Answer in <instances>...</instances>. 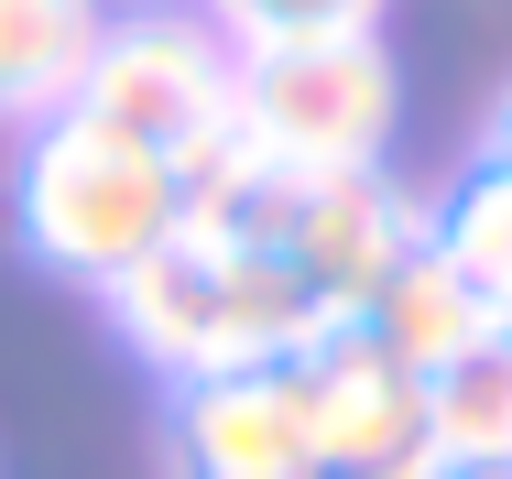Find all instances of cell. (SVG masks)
Segmentation results:
<instances>
[{
	"instance_id": "5bb4252c",
	"label": "cell",
	"mask_w": 512,
	"mask_h": 479,
	"mask_svg": "<svg viewBox=\"0 0 512 479\" xmlns=\"http://www.w3.org/2000/svg\"><path fill=\"white\" fill-rule=\"evenodd\" d=\"M99 11H109V0H99ZM120 11H175V0H120Z\"/></svg>"
},
{
	"instance_id": "ba28073f",
	"label": "cell",
	"mask_w": 512,
	"mask_h": 479,
	"mask_svg": "<svg viewBox=\"0 0 512 479\" xmlns=\"http://www.w3.org/2000/svg\"><path fill=\"white\" fill-rule=\"evenodd\" d=\"M360 327H371V338H382V349L404 360L414 382H436L447 360H469L480 338H502L512 316H502V305H491L480 284H469V273H458V262L436 251V240H425V251L404 262V273H393V284L371 294V316H360Z\"/></svg>"
},
{
	"instance_id": "5b68a950",
	"label": "cell",
	"mask_w": 512,
	"mask_h": 479,
	"mask_svg": "<svg viewBox=\"0 0 512 479\" xmlns=\"http://www.w3.org/2000/svg\"><path fill=\"white\" fill-rule=\"evenodd\" d=\"M284 382L306 403V436H316V458H327V479L371 469L382 447H404L414 425H425V382H414L371 327H327Z\"/></svg>"
},
{
	"instance_id": "52a82bcc",
	"label": "cell",
	"mask_w": 512,
	"mask_h": 479,
	"mask_svg": "<svg viewBox=\"0 0 512 479\" xmlns=\"http://www.w3.org/2000/svg\"><path fill=\"white\" fill-rule=\"evenodd\" d=\"M186 469L197 479H327L306 436V403L284 371H229L186 382Z\"/></svg>"
},
{
	"instance_id": "277c9868",
	"label": "cell",
	"mask_w": 512,
	"mask_h": 479,
	"mask_svg": "<svg viewBox=\"0 0 512 479\" xmlns=\"http://www.w3.org/2000/svg\"><path fill=\"white\" fill-rule=\"evenodd\" d=\"M425 240H436V229H425V207H414L404 186H382V164H371V175H316V186L295 196L284 262L306 273V294L338 316V327H360V316H371V294L393 284Z\"/></svg>"
},
{
	"instance_id": "9c48e42d",
	"label": "cell",
	"mask_w": 512,
	"mask_h": 479,
	"mask_svg": "<svg viewBox=\"0 0 512 479\" xmlns=\"http://www.w3.org/2000/svg\"><path fill=\"white\" fill-rule=\"evenodd\" d=\"M109 44L99 0H0V120H66Z\"/></svg>"
},
{
	"instance_id": "30bf717a",
	"label": "cell",
	"mask_w": 512,
	"mask_h": 479,
	"mask_svg": "<svg viewBox=\"0 0 512 479\" xmlns=\"http://www.w3.org/2000/svg\"><path fill=\"white\" fill-rule=\"evenodd\" d=\"M425 425L458 479H512V327L425 382Z\"/></svg>"
},
{
	"instance_id": "4fadbf2b",
	"label": "cell",
	"mask_w": 512,
	"mask_h": 479,
	"mask_svg": "<svg viewBox=\"0 0 512 479\" xmlns=\"http://www.w3.org/2000/svg\"><path fill=\"white\" fill-rule=\"evenodd\" d=\"M491 164L512 175V98H502V120H491Z\"/></svg>"
},
{
	"instance_id": "3957f363",
	"label": "cell",
	"mask_w": 512,
	"mask_h": 479,
	"mask_svg": "<svg viewBox=\"0 0 512 479\" xmlns=\"http://www.w3.org/2000/svg\"><path fill=\"white\" fill-rule=\"evenodd\" d=\"M229 88H240V44L218 22H197V11H131V22H109L99 66L77 88V120H99V131L164 153V164H186L229 120Z\"/></svg>"
},
{
	"instance_id": "7a4b0ae2",
	"label": "cell",
	"mask_w": 512,
	"mask_h": 479,
	"mask_svg": "<svg viewBox=\"0 0 512 479\" xmlns=\"http://www.w3.org/2000/svg\"><path fill=\"white\" fill-rule=\"evenodd\" d=\"M175 218H186V175L164 153L120 142V131L77 120V109L33 131V153H22V240H33V262L77 273V284H109L142 251H164Z\"/></svg>"
},
{
	"instance_id": "7c38bea8",
	"label": "cell",
	"mask_w": 512,
	"mask_h": 479,
	"mask_svg": "<svg viewBox=\"0 0 512 479\" xmlns=\"http://www.w3.org/2000/svg\"><path fill=\"white\" fill-rule=\"evenodd\" d=\"M371 11H382V0H207V22H218L240 55L306 44V33H371Z\"/></svg>"
},
{
	"instance_id": "8fae6325",
	"label": "cell",
	"mask_w": 512,
	"mask_h": 479,
	"mask_svg": "<svg viewBox=\"0 0 512 479\" xmlns=\"http://www.w3.org/2000/svg\"><path fill=\"white\" fill-rule=\"evenodd\" d=\"M436 251H447V262H458V273H469V284H480V294L512 316V175H502V164H480L469 186L447 196Z\"/></svg>"
},
{
	"instance_id": "6da1fadb",
	"label": "cell",
	"mask_w": 512,
	"mask_h": 479,
	"mask_svg": "<svg viewBox=\"0 0 512 479\" xmlns=\"http://www.w3.org/2000/svg\"><path fill=\"white\" fill-rule=\"evenodd\" d=\"M393 109H404V77H393L382 33H306V44L240 55L229 131L262 175L316 186V175H371L393 142Z\"/></svg>"
},
{
	"instance_id": "8992f818",
	"label": "cell",
	"mask_w": 512,
	"mask_h": 479,
	"mask_svg": "<svg viewBox=\"0 0 512 479\" xmlns=\"http://www.w3.org/2000/svg\"><path fill=\"white\" fill-rule=\"evenodd\" d=\"M338 316L306 294V273L284 251H207V382L229 371H295Z\"/></svg>"
}]
</instances>
